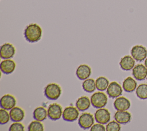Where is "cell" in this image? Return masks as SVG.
Segmentation results:
<instances>
[{
	"label": "cell",
	"mask_w": 147,
	"mask_h": 131,
	"mask_svg": "<svg viewBox=\"0 0 147 131\" xmlns=\"http://www.w3.org/2000/svg\"><path fill=\"white\" fill-rule=\"evenodd\" d=\"M42 35L41 27L36 23H31L28 25L24 31V35L28 42L35 43L38 42Z\"/></svg>",
	"instance_id": "1"
},
{
	"label": "cell",
	"mask_w": 147,
	"mask_h": 131,
	"mask_svg": "<svg viewBox=\"0 0 147 131\" xmlns=\"http://www.w3.org/2000/svg\"><path fill=\"white\" fill-rule=\"evenodd\" d=\"M45 96L49 100H56L58 99L61 94V88L56 83L48 84L44 90Z\"/></svg>",
	"instance_id": "2"
},
{
	"label": "cell",
	"mask_w": 147,
	"mask_h": 131,
	"mask_svg": "<svg viewBox=\"0 0 147 131\" xmlns=\"http://www.w3.org/2000/svg\"><path fill=\"white\" fill-rule=\"evenodd\" d=\"M92 106L96 108H99L104 107L107 103L108 99L107 95L102 91H98L94 93L90 98Z\"/></svg>",
	"instance_id": "3"
},
{
	"label": "cell",
	"mask_w": 147,
	"mask_h": 131,
	"mask_svg": "<svg viewBox=\"0 0 147 131\" xmlns=\"http://www.w3.org/2000/svg\"><path fill=\"white\" fill-rule=\"evenodd\" d=\"M63 108L60 104L54 103L51 104L47 109L48 117L53 121L59 119L63 115Z\"/></svg>",
	"instance_id": "4"
},
{
	"label": "cell",
	"mask_w": 147,
	"mask_h": 131,
	"mask_svg": "<svg viewBox=\"0 0 147 131\" xmlns=\"http://www.w3.org/2000/svg\"><path fill=\"white\" fill-rule=\"evenodd\" d=\"M94 116L90 113H83L78 119V125L83 129H88L94 123Z\"/></svg>",
	"instance_id": "5"
},
{
	"label": "cell",
	"mask_w": 147,
	"mask_h": 131,
	"mask_svg": "<svg viewBox=\"0 0 147 131\" xmlns=\"http://www.w3.org/2000/svg\"><path fill=\"white\" fill-rule=\"evenodd\" d=\"M79 110L76 107L68 106L64 108L63 112V118L64 121L68 122H73L76 121L79 115Z\"/></svg>",
	"instance_id": "6"
},
{
	"label": "cell",
	"mask_w": 147,
	"mask_h": 131,
	"mask_svg": "<svg viewBox=\"0 0 147 131\" xmlns=\"http://www.w3.org/2000/svg\"><path fill=\"white\" fill-rule=\"evenodd\" d=\"M94 118L96 122L104 125L110 121L111 114L108 109L103 107L99 108L95 111Z\"/></svg>",
	"instance_id": "7"
},
{
	"label": "cell",
	"mask_w": 147,
	"mask_h": 131,
	"mask_svg": "<svg viewBox=\"0 0 147 131\" xmlns=\"http://www.w3.org/2000/svg\"><path fill=\"white\" fill-rule=\"evenodd\" d=\"M130 53L136 61H142L147 57V49L142 45H136L132 47Z\"/></svg>",
	"instance_id": "8"
},
{
	"label": "cell",
	"mask_w": 147,
	"mask_h": 131,
	"mask_svg": "<svg viewBox=\"0 0 147 131\" xmlns=\"http://www.w3.org/2000/svg\"><path fill=\"white\" fill-rule=\"evenodd\" d=\"M16 54L14 46L9 43H5L1 45L0 48V55L2 59H10Z\"/></svg>",
	"instance_id": "9"
},
{
	"label": "cell",
	"mask_w": 147,
	"mask_h": 131,
	"mask_svg": "<svg viewBox=\"0 0 147 131\" xmlns=\"http://www.w3.org/2000/svg\"><path fill=\"white\" fill-rule=\"evenodd\" d=\"M122 87L117 81L111 82L106 89L108 96L113 99L120 96L122 94Z\"/></svg>",
	"instance_id": "10"
},
{
	"label": "cell",
	"mask_w": 147,
	"mask_h": 131,
	"mask_svg": "<svg viewBox=\"0 0 147 131\" xmlns=\"http://www.w3.org/2000/svg\"><path fill=\"white\" fill-rule=\"evenodd\" d=\"M0 103L1 108L9 110L16 106L17 101L14 96L10 94H6L1 97Z\"/></svg>",
	"instance_id": "11"
},
{
	"label": "cell",
	"mask_w": 147,
	"mask_h": 131,
	"mask_svg": "<svg viewBox=\"0 0 147 131\" xmlns=\"http://www.w3.org/2000/svg\"><path fill=\"white\" fill-rule=\"evenodd\" d=\"M132 74L136 80H143L147 77V68L141 63L137 64L133 68Z\"/></svg>",
	"instance_id": "12"
},
{
	"label": "cell",
	"mask_w": 147,
	"mask_h": 131,
	"mask_svg": "<svg viewBox=\"0 0 147 131\" xmlns=\"http://www.w3.org/2000/svg\"><path fill=\"white\" fill-rule=\"evenodd\" d=\"M113 106L117 111H126L130 108V102L124 96H119L114 100Z\"/></svg>",
	"instance_id": "13"
},
{
	"label": "cell",
	"mask_w": 147,
	"mask_h": 131,
	"mask_svg": "<svg viewBox=\"0 0 147 131\" xmlns=\"http://www.w3.org/2000/svg\"><path fill=\"white\" fill-rule=\"evenodd\" d=\"M91 74V68L86 64L80 65L76 70V75L80 80L88 78Z\"/></svg>",
	"instance_id": "14"
},
{
	"label": "cell",
	"mask_w": 147,
	"mask_h": 131,
	"mask_svg": "<svg viewBox=\"0 0 147 131\" xmlns=\"http://www.w3.org/2000/svg\"><path fill=\"white\" fill-rule=\"evenodd\" d=\"M15 62L10 59H5L1 61L0 64V69L2 73L6 74L12 73L16 69Z\"/></svg>",
	"instance_id": "15"
},
{
	"label": "cell",
	"mask_w": 147,
	"mask_h": 131,
	"mask_svg": "<svg viewBox=\"0 0 147 131\" xmlns=\"http://www.w3.org/2000/svg\"><path fill=\"white\" fill-rule=\"evenodd\" d=\"M114 118L116 121L120 124H126L130 122L131 119V114L126 111H117L114 115Z\"/></svg>",
	"instance_id": "16"
},
{
	"label": "cell",
	"mask_w": 147,
	"mask_h": 131,
	"mask_svg": "<svg viewBox=\"0 0 147 131\" xmlns=\"http://www.w3.org/2000/svg\"><path fill=\"white\" fill-rule=\"evenodd\" d=\"M10 119L13 122H20L25 117V112L23 109L20 107L15 106L9 112Z\"/></svg>",
	"instance_id": "17"
},
{
	"label": "cell",
	"mask_w": 147,
	"mask_h": 131,
	"mask_svg": "<svg viewBox=\"0 0 147 131\" xmlns=\"http://www.w3.org/2000/svg\"><path fill=\"white\" fill-rule=\"evenodd\" d=\"M121 68L124 70H130L133 69L135 65V59L130 55H125L122 57L119 61Z\"/></svg>",
	"instance_id": "18"
},
{
	"label": "cell",
	"mask_w": 147,
	"mask_h": 131,
	"mask_svg": "<svg viewBox=\"0 0 147 131\" xmlns=\"http://www.w3.org/2000/svg\"><path fill=\"white\" fill-rule=\"evenodd\" d=\"M91 104V100L88 97L82 96L77 99L76 102V107L79 111H84L90 108Z\"/></svg>",
	"instance_id": "19"
},
{
	"label": "cell",
	"mask_w": 147,
	"mask_h": 131,
	"mask_svg": "<svg viewBox=\"0 0 147 131\" xmlns=\"http://www.w3.org/2000/svg\"><path fill=\"white\" fill-rule=\"evenodd\" d=\"M48 116L47 110L44 107L40 106L36 108L33 112V117L35 120L39 121H44Z\"/></svg>",
	"instance_id": "20"
},
{
	"label": "cell",
	"mask_w": 147,
	"mask_h": 131,
	"mask_svg": "<svg viewBox=\"0 0 147 131\" xmlns=\"http://www.w3.org/2000/svg\"><path fill=\"white\" fill-rule=\"evenodd\" d=\"M122 87L125 91L131 92L137 88V83L132 77H127L123 81Z\"/></svg>",
	"instance_id": "21"
},
{
	"label": "cell",
	"mask_w": 147,
	"mask_h": 131,
	"mask_svg": "<svg viewBox=\"0 0 147 131\" xmlns=\"http://www.w3.org/2000/svg\"><path fill=\"white\" fill-rule=\"evenodd\" d=\"M83 89L88 93H91L96 89L95 81L93 78H87L84 80L82 83Z\"/></svg>",
	"instance_id": "22"
},
{
	"label": "cell",
	"mask_w": 147,
	"mask_h": 131,
	"mask_svg": "<svg viewBox=\"0 0 147 131\" xmlns=\"http://www.w3.org/2000/svg\"><path fill=\"white\" fill-rule=\"evenodd\" d=\"M95 84L96 88L98 91H104L107 89L110 83L109 80L106 77L104 76H100L96 79Z\"/></svg>",
	"instance_id": "23"
},
{
	"label": "cell",
	"mask_w": 147,
	"mask_h": 131,
	"mask_svg": "<svg viewBox=\"0 0 147 131\" xmlns=\"http://www.w3.org/2000/svg\"><path fill=\"white\" fill-rule=\"evenodd\" d=\"M137 96L140 99H147V84H141L139 85L136 91Z\"/></svg>",
	"instance_id": "24"
},
{
	"label": "cell",
	"mask_w": 147,
	"mask_h": 131,
	"mask_svg": "<svg viewBox=\"0 0 147 131\" xmlns=\"http://www.w3.org/2000/svg\"><path fill=\"white\" fill-rule=\"evenodd\" d=\"M28 129L29 131H43L44 125L41 121L35 120L29 123Z\"/></svg>",
	"instance_id": "25"
},
{
	"label": "cell",
	"mask_w": 147,
	"mask_h": 131,
	"mask_svg": "<svg viewBox=\"0 0 147 131\" xmlns=\"http://www.w3.org/2000/svg\"><path fill=\"white\" fill-rule=\"evenodd\" d=\"M10 119L9 113L7 110L1 108L0 110V123L4 125L7 123Z\"/></svg>",
	"instance_id": "26"
},
{
	"label": "cell",
	"mask_w": 147,
	"mask_h": 131,
	"mask_svg": "<svg viewBox=\"0 0 147 131\" xmlns=\"http://www.w3.org/2000/svg\"><path fill=\"white\" fill-rule=\"evenodd\" d=\"M120 123L117 121H111L107 123L106 126V130L107 131H119L121 130Z\"/></svg>",
	"instance_id": "27"
},
{
	"label": "cell",
	"mask_w": 147,
	"mask_h": 131,
	"mask_svg": "<svg viewBox=\"0 0 147 131\" xmlns=\"http://www.w3.org/2000/svg\"><path fill=\"white\" fill-rule=\"evenodd\" d=\"M24 125L20 122H13L9 127V130L10 131H24Z\"/></svg>",
	"instance_id": "28"
},
{
	"label": "cell",
	"mask_w": 147,
	"mask_h": 131,
	"mask_svg": "<svg viewBox=\"0 0 147 131\" xmlns=\"http://www.w3.org/2000/svg\"><path fill=\"white\" fill-rule=\"evenodd\" d=\"M91 131H105L106 130V128L103 124L98 123H94V125L90 128Z\"/></svg>",
	"instance_id": "29"
},
{
	"label": "cell",
	"mask_w": 147,
	"mask_h": 131,
	"mask_svg": "<svg viewBox=\"0 0 147 131\" xmlns=\"http://www.w3.org/2000/svg\"><path fill=\"white\" fill-rule=\"evenodd\" d=\"M144 64H145V66L147 68V58L145 59V62H144Z\"/></svg>",
	"instance_id": "30"
},
{
	"label": "cell",
	"mask_w": 147,
	"mask_h": 131,
	"mask_svg": "<svg viewBox=\"0 0 147 131\" xmlns=\"http://www.w3.org/2000/svg\"><path fill=\"white\" fill-rule=\"evenodd\" d=\"M146 80H147V77H146Z\"/></svg>",
	"instance_id": "31"
}]
</instances>
